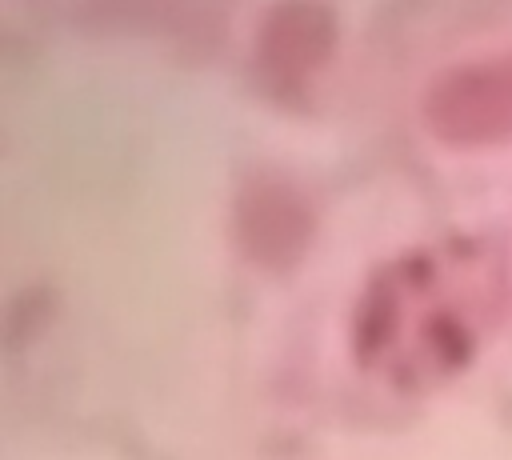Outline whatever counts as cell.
<instances>
[{
    "label": "cell",
    "mask_w": 512,
    "mask_h": 460,
    "mask_svg": "<svg viewBox=\"0 0 512 460\" xmlns=\"http://www.w3.org/2000/svg\"><path fill=\"white\" fill-rule=\"evenodd\" d=\"M504 300L508 260L496 236L420 244L364 284L352 312L356 364L396 392L440 388L488 344Z\"/></svg>",
    "instance_id": "6da1fadb"
},
{
    "label": "cell",
    "mask_w": 512,
    "mask_h": 460,
    "mask_svg": "<svg viewBox=\"0 0 512 460\" xmlns=\"http://www.w3.org/2000/svg\"><path fill=\"white\" fill-rule=\"evenodd\" d=\"M420 120L452 148H492L512 140V52L460 60L432 76L420 96Z\"/></svg>",
    "instance_id": "7a4b0ae2"
}]
</instances>
